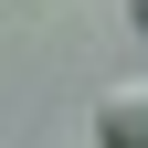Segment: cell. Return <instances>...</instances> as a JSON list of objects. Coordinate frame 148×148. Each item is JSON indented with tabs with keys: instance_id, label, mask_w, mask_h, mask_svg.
<instances>
[{
	"instance_id": "6da1fadb",
	"label": "cell",
	"mask_w": 148,
	"mask_h": 148,
	"mask_svg": "<svg viewBox=\"0 0 148 148\" xmlns=\"http://www.w3.org/2000/svg\"><path fill=\"white\" fill-rule=\"evenodd\" d=\"M95 138H106V148H148V74L95 85Z\"/></svg>"
},
{
	"instance_id": "7a4b0ae2",
	"label": "cell",
	"mask_w": 148,
	"mask_h": 148,
	"mask_svg": "<svg viewBox=\"0 0 148 148\" xmlns=\"http://www.w3.org/2000/svg\"><path fill=\"white\" fill-rule=\"evenodd\" d=\"M127 21H138V32H148V0H127Z\"/></svg>"
}]
</instances>
